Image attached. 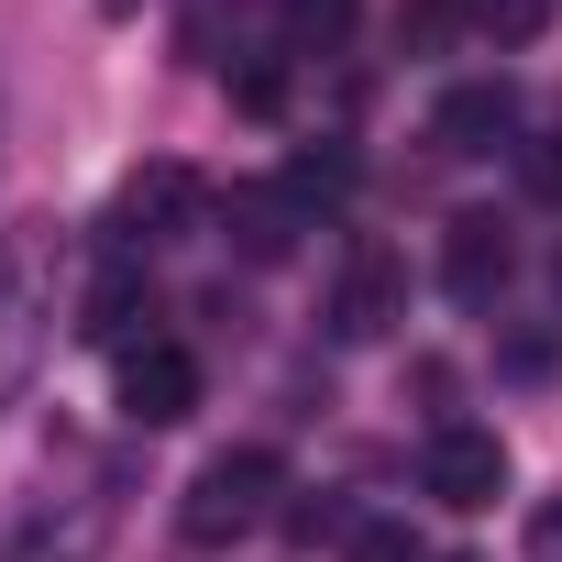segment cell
I'll use <instances>...</instances> for the list:
<instances>
[{"instance_id":"1","label":"cell","mask_w":562,"mask_h":562,"mask_svg":"<svg viewBox=\"0 0 562 562\" xmlns=\"http://www.w3.org/2000/svg\"><path fill=\"white\" fill-rule=\"evenodd\" d=\"M276 496H288V463H276L265 441H232V452H210V463L188 474L177 529H188V551H232V540H254V529L276 518Z\"/></svg>"},{"instance_id":"2","label":"cell","mask_w":562,"mask_h":562,"mask_svg":"<svg viewBox=\"0 0 562 562\" xmlns=\"http://www.w3.org/2000/svg\"><path fill=\"white\" fill-rule=\"evenodd\" d=\"M45 331H56V243L23 221V232H0V408L34 386Z\"/></svg>"},{"instance_id":"3","label":"cell","mask_w":562,"mask_h":562,"mask_svg":"<svg viewBox=\"0 0 562 562\" xmlns=\"http://www.w3.org/2000/svg\"><path fill=\"white\" fill-rule=\"evenodd\" d=\"M199 210H210L199 166H188V155H144V166L111 188V243H122V254H144V243H177Z\"/></svg>"},{"instance_id":"4","label":"cell","mask_w":562,"mask_h":562,"mask_svg":"<svg viewBox=\"0 0 562 562\" xmlns=\"http://www.w3.org/2000/svg\"><path fill=\"white\" fill-rule=\"evenodd\" d=\"M199 397H210V375H199L188 342H133L122 353V419L133 430H177V419H199Z\"/></svg>"},{"instance_id":"5","label":"cell","mask_w":562,"mask_h":562,"mask_svg":"<svg viewBox=\"0 0 562 562\" xmlns=\"http://www.w3.org/2000/svg\"><path fill=\"white\" fill-rule=\"evenodd\" d=\"M419 485H430L441 507H496V496H507V441H496V430H474V419H441V430H430Z\"/></svg>"},{"instance_id":"6","label":"cell","mask_w":562,"mask_h":562,"mask_svg":"<svg viewBox=\"0 0 562 562\" xmlns=\"http://www.w3.org/2000/svg\"><path fill=\"white\" fill-rule=\"evenodd\" d=\"M397 321H408V265L386 243H364L342 265V288H331V342H386Z\"/></svg>"},{"instance_id":"7","label":"cell","mask_w":562,"mask_h":562,"mask_svg":"<svg viewBox=\"0 0 562 562\" xmlns=\"http://www.w3.org/2000/svg\"><path fill=\"white\" fill-rule=\"evenodd\" d=\"M518 276V243H507V221H485V210H463V221H441V288L463 299V310H485L496 288Z\"/></svg>"},{"instance_id":"8","label":"cell","mask_w":562,"mask_h":562,"mask_svg":"<svg viewBox=\"0 0 562 562\" xmlns=\"http://www.w3.org/2000/svg\"><path fill=\"white\" fill-rule=\"evenodd\" d=\"M155 321V288H144V265L133 254H111L100 276H89V299H78V342H100V353H133V331ZM155 342V331H144Z\"/></svg>"},{"instance_id":"9","label":"cell","mask_w":562,"mask_h":562,"mask_svg":"<svg viewBox=\"0 0 562 562\" xmlns=\"http://www.w3.org/2000/svg\"><path fill=\"white\" fill-rule=\"evenodd\" d=\"M430 133H441L452 155H496V144L518 133V89H507V78H463V89H441Z\"/></svg>"},{"instance_id":"10","label":"cell","mask_w":562,"mask_h":562,"mask_svg":"<svg viewBox=\"0 0 562 562\" xmlns=\"http://www.w3.org/2000/svg\"><path fill=\"white\" fill-rule=\"evenodd\" d=\"M299 232H310V210H299L288 188H232V243H243L254 265H288Z\"/></svg>"},{"instance_id":"11","label":"cell","mask_w":562,"mask_h":562,"mask_svg":"<svg viewBox=\"0 0 562 562\" xmlns=\"http://www.w3.org/2000/svg\"><path fill=\"white\" fill-rule=\"evenodd\" d=\"M276 188H288L299 210H331V199L353 188V155H342V144H321V155H288V177H276Z\"/></svg>"},{"instance_id":"12","label":"cell","mask_w":562,"mask_h":562,"mask_svg":"<svg viewBox=\"0 0 562 562\" xmlns=\"http://www.w3.org/2000/svg\"><path fill=\"white\" fill-rule=\"evenodd\" d=\"M353 23V0H288V56H331Z\"/></svg>"},{"instance_id":"13","label":"cell","mask_w":562,"mask_h":562,"mask_svg":"<svg viewBox=\"0 0 562 562\" xmlns=\"http://www.w3.org/2000/svg\"><path fill=\"white\" fill-rule=\"evenodd\" d=\"M463 12H474V23L496 34V45H529V34L551 23V0H463Z\"/></svg>"},{"instance_id":"14","label":"cell","mask_w":562,"mask_h":562,"mask_svg":"<svg viewBox=\"0 0 562 562\" xmlns=\"http://www.w3.org/2000/svg\"><path fill=\"white\" fill-rule=\"evenodd\" d=\"M452 23H463V0H408V12H397V45L430 56V45H452Z\"/></svg>"},{"instance_id":"15","label":"cell","mask_w":562,"mask_h":562,"mask_svg":"<svg viewBox=\"0 0 562 562\" xmlns=\"http://www.w3.org/2000/svg\"><path fill=\"white\" fill-rule=\"evenodd\" d=\"M232 111L276 122V111H288V67H276V56H265V67H243V78H232Z\"/></svg>"},{"instance_id":"16","label":"cell","mask_w":562,"mask_h":562,"mask_svg":"<svg viewBox=\"0 0 562 562\" xmlns=\"http://www.w3.org/2000/svg\"><path fill=\"white\" fill-rule=\"evenodd\" d=\"M342 562H430V551H419V540H408V529H397V518H364V529H353V551H342Z\"/></svg>"},{"instance_id":"17","label":"cell","mask_w":562,"mask_h":562,"mask_svg":"<svg viewBox=\"0 0 562 562\" xmlns=\"http://www.w3.org/2000/svg\"><path fill=\"white\" fill-rule=\"evenodd\" d=\"M529 188H540V199H562V144H529Z\"/></svg>"},{"instance_id":"18","label":"cell","mask_w":562,"mask_h":562,"mask_svg":"<svg viewBox=\"0 0 562 562\" xmlns=\"http://www.w3.org/2000/svg\"><path fill=\"white\" fill-rule=\"evenodd\" d=\"M100 12H111V23H122V12H133V0H100Z\"/></svg>"}]
</instances>
